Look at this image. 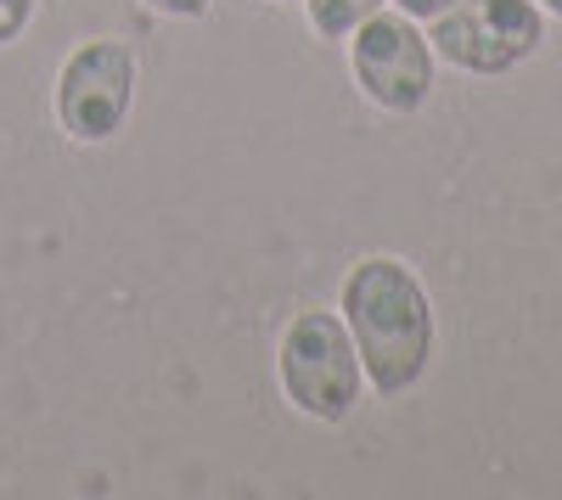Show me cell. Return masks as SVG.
Returning a JSON list of instances; mask_svg holds the SVG:
<instances>
[{
    "mask_svg": "<svg viewBox=\"0 0 562 500\" xmlns=\"http://www.w3.org/2000/svg\"><path fill=\"white\" fill-rule=\"evenodd\" d=\"M338 309L355 338L366 383L383 399L411 394L434 360V304H428V287L416 282V270L389 253L360 259L344 276Z\"/></svg>",
    "mask_w": 562,
    "mask_h": 500,
    "instance_id": "1",
    "label": "cell"
},
{
    "mask_svg": "<svg viewBox=\"0 0 562 500\" xmlns=\"http://www.w3.org/2000/svg\"><path fill=\"white\" fill-rule=\"evenodd\" d=\"M276 372H281V394L310 422H349L360 405V388H366L355 338L344 327V315H333V309L293 315L276 343Z\"/></svg>",
    "mask_w": 562,
    "mask_h": 500,
    "instance_id": "2",
    "label": "cell"
},
{
    "mask_svg": "<svg viewBox=\"0 0 562 500\" xmlns=\"http://www.w3.org/2000/svg\"><path fill=\"white\" fill-rule=\"evenodd\" d=\"M546 18L535 0H456L434 18L428 45L461 73H506L540 52Z\"/></svg>",
    "mask_w": 562,
    "mask_h": 500,
    "instance_id": "3",
    "label": "cell"
},
{
    "mask_svg": "<svg viewBox=\"0 0 562 500\" xmlns=\"http://www.w3.org/2000/svg\"><path fill=\"white\" fill-rule=\"evenodd\" d=\"M349 63L366 102L383 113H416L434 90V45L405 12H371L349 34Z\"/></svg>",
    "mask_w": 562,
    "mask_h": 500,
    "instance_id": "4",
    "label": "cell"
},
{
    "mask_svg": "<svg viewBox=\"0 0 562 500\" xmlns=\"http://www.w3.org/2000/svg\"><path fill=\"white\" fill-rule=\"evenodd\" d=\"M135 102V52L119 39H85L57 73V118L74 141L102 147L124 129Z\"/></svg>",
    "mask_w": 562,
    "mask_h": 500,
    "instance_id": "5",
    "label": "cell"
},
{
    "mask_svg": "<svg viewBox=\"0 0 562 500\" xmlns=\"http://www.w3.org/2000/svg\"><path fill=\"white\" fill-rule=\"evenodd\" d=\"M310 7V29L321 39H349L371 12H383V0H304Z\"/></svg>",
    "mask_w": 562,
    "mask_h": 500,
    "instance_id": "6",
    "label": "cell"
},
{
    "mask_svg": "<svg viewBox=\"0 0 562 500\" xmlns=\"http://www.w3.org/2000/svg\"><path fill=\"white\" fill-rule=\"evenodd\" d=\"M34 18V0H0V45H12Z\"/></svg>",
    "mask_w": 562,
    "mask_h": 500,
    "instance_id": "7",
    "label": "cell"
},
{
    "mask_svg": "<svg viewBox=\"0 0 562 500\" xmlns=\"http://www.w3.org/2000/svg\"><path fill=\"white\" fill-rule=\"evenodd\" d=\"M140 7H153V12H164V18H203L214 0H140Z\"/></svg>",
    "mask_w": 562,
    "mask_h": 500,
    "instance_id": "8",
    "label": "cell"
},
{
    "mask_svg": "<svg viewBox=\"0 0 562 500\" xmlns=\"http://www.w3.org/2000/svg\"><path fill=\"white\" fill-rule=\"evenodd\" d=\"M450 7H456V0H400V12H405V18H416V23H422V18L434 23V18H439V12H450Z\"/></svg>",
    "mask_w": 562,
    "mask_h": 500,
    "instance_id": "9",
    "label": "cell"
},
{
    "mask_svg": "<svg viewBox=\"0 0 562 500\" xmlns=\"http://www.w3.org/2000/svg\"><path fill=\"white\" fill-rule=\"evenodd\" d=\"M535 7H546L551 18H562V0H535Z\"/></svg>",
    "mask_w": 562,
    "mask_h": 500,
    "instance_id": "10",
    "label": "cell"
}]
</instances>
